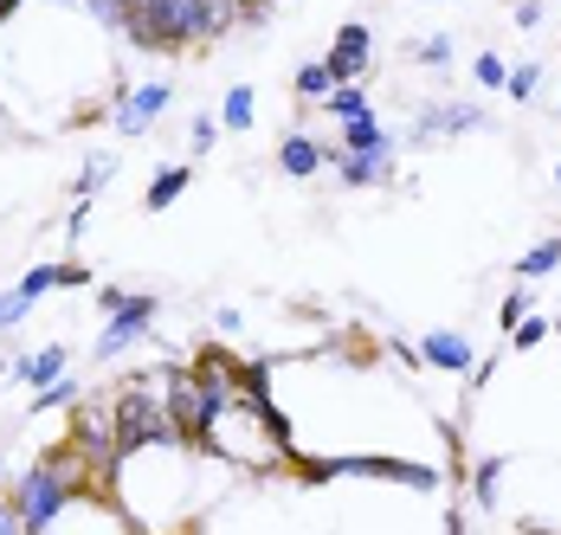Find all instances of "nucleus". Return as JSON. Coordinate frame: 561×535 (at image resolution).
<instances>
[{
    "instance_id": "f257e3e1",
    "label": "nucleus",
    "mask_w": 561,
    "mask_h": 535,
    "mask_svg": "<svg viewBox=\"0 0 561 535\" xmlns=\"http://www.w3.org/2000/svg\"><path fill=\"white\" fill-rule=\"evenodd\" d=\"M123 7V39L136 53H187L214 46L239 26L232 0H116Z\"/></svg>"
},
{
    "instance_id": "f03ea898",
    "label": "nucleus",
    "mask_w": 561,
    "mask_h": 535,
    "mask_svg": "<svg viewBox=\"0 0 561 535\" xmlns=\"http://www.w3.org/2000/svg\"><path fill=\"white\" fill-rule=\"evenodd\" d=\"M84 490H98V478H91V465L78 458V445L65 439V445L46 452L39 465H26V478L13 483V510H20L26 535H53V523L65 516V503L84 497Z\"/></svg>"
},
{
    "instance_id": "7ed1b4c3",
    "label": "nucleus",
    "mask_w": 561,
    "mask_h": 535,
    "mask_svg": "<svg viewBox=\"0 0 561 535\" xmlns=\"http://www.w3.org/2000/svg\"><path fill=\"white\" fill-rule=\"evenodd\" d=\"M111 439H116V458H129L142 445H174L181 439L169 407H162V394H156V368H142L136 380H123L111 394Z\"/></svg>"
},
{
    "instance_id": "20e7f679",
    "label": "nucleus",
    "mask_w": 561,
    "mask_h": 535,
    "mask_svg": "<svg viewBox=\"0 0 561 535\" xmlns=\"http://www.w3.org/2000/svg\"><path fill=\"white\" fill-rule=\"evenodd\" d=\"M304 478L323 483V478H381V483H400V490H439L446 471L420 465V458H388V452H342V458H317L304 465Z\"/></svg>"
},
{
    "instance_id": "39448f33",
    "label": "nucleus",
    "mask_w": 561,
    "mask_h": 535,
    "mask_svg": "<svg viewBox=\"0 0 561 535\" xmlns=\"http://www.w3.org/2000/svg\"><path fill=\"white\" fill-rule=\"evenodd\" d=\"M156 317H162V304L149 291H129L111 317H104V329H98V362H123L129 349H142L156 335Z\"/></svg>"
},
{
    "instance_id": "423d86ee",
    "label": "nucleus",
    "mask_w": 561,
    "mask_h": 535,
    "mask_svg": "<svg viewBox=\"0 0 561 535\" xmlns=\"http://www.w3.org/2000/svg\"><path fill=\"white\" fill-rule=\"evenodd\" d=\"M174 104V84L169 78H149V84H129L123 98H111V123H116V136H149L162 116H169Z\"/></svg>"
},
{
    "instance_id": "0eeeda50",
    "label": "nucleus",
    "mask_w": 561,
    "mask_h": 535,
    "mask_svg": "<svg viewBox=\"0 0 561 535\" xmlns=\"http://www.w3.org/2000/svg\"><path fill=\"white\" fill-rule=\"evenodd\" d=\"M471 129H491V110H478V104H451V98H439V104H426L420 116H413L407 143H439V136H471Z\"/></svg>"
},
{
    "instance_id": "6e6552de",
    "label": "nucleus",
    "mask_w": 561,
    "mask_h": 535,
    "mask_svg": "<svg viewBox=\"0 0 561 535\" xmlns=\"http://www.w3.org/2000/svg\"><path fill=\"white\" fill-rule=\"evenodd\" d=\"M323 65H330V78H336V84H362V78L375 71V26H368V20H348Z\"/></svg>"
},
{
    "instance_id": "1a4fd4ad",
    "label": "nucleus",
    "mask_w": 561,
    "mask_h": 535,
    "mask_svg": "<svg viewBox=\"0 0 561 535\" xmlns=\"http://www.w3.org/2000/svg\"><path fill=\"white\" fill-rule=\"evenodd\" d=\"M420 362H426V368H439V375H471L478 349H471V335H465V329H426V335H420Z\"/></svg>"
},
{
    "instance_id": "9d476101",
    "label": "nucleus",
    "mask_w": 561,
    "mask_h": 535,
    "mask_svg": "<svg viewBox=\"0 0 561 535\" xmlns=\"http://www.w3.org/2000/svg\"><path fill=\"white\" fill-rule=\"evenodd\" d=\"M336 149H342V156H393V149H400V136H393L375 110H362V116H348V123H342Z\"/></svg>"
},
{
    "instance_id": "9b49d317",
    "label": "nucleus",
    "mask_w": 561,
    "mask_h": 535,
    "mask_svg": "<svg viewBox=\"0 0 561 535\" xmlns=\"http://www.w3.org/2000/svg\"><path fill=\"white\" fill-rule=\"evenodd\" d=\"M65 368H71V349L65 342H46V349L7 362V375L20 380V387H53V380H65Z\"/></svg>"
},
{
    "instance_id": "f8f14e48",
    "label": "nucleus",
    "mask_w": 561,
    "mask_h": 535,
    "mask_svg": "<svg viewBox=\"0 0 561 535\" xmlns=\"http://www.w3.org/2000/svg\"><path fill=\"white\" fill-rule=\"evenodd\" d=\"M278 168L290 181H310V174H323L330 168V143H317V136H304V129H290L278 143Z\"/></svg>"
},
{
    "instance_id": "ddd939ff",
    "label": "nucleus",
    "mask_w": 561,
    "mask_h": 535,
    "mask_svg": "<svg viewBox=\"0 0 561 535\" xmlns=\"http://www.w3.org/2000/svg\"><path fill=\"white\" fill-rule=\"evenodd\" d=\"M330 161H336V174L348 187H388L393 181V156H342V149H330Z\"/></svg>"
},
{
    "instance_id": "4468645a",
    "label": "nucleus",
    "mask_w": 561,
    "mask_h": 535,
    "mask_svg": "<svg viewBox=\"0 0 561 535\" xmlns=\"http://www.w3.org/2000/svg\"><path fill=\"white\" fill-rule=\"evenodd\" d=\"M214 116H220V129L245 136V129L259 123V91H252V84H232V91L220 98V110H214Z\"/></svg>"
},
{
    "instance_id": "2eb2a0df",
    "label": "nucleus",
    "mask_w": 561,
    "mask_h": 535,
    "mask_svg": "<svg viewBox=\"0 0 561 535\" xmlns=\"http://www.w3.org/2000/svg\"><path fill=\"white\" fill-rule=\"evenodd\" d=\"M290 91H297V104H323V98L336 91V78H330L323 58H304V65L290 71Z\"/></svg>"
},
{
    "instance_id": "dca6fc26",
    "label": "nucleus",
    "mask_w": 561,
    "mask_h": 535,
    "mask_svg": "<svg viewBox=\"0 0 561 535\" xmlns=\"http://www.w3.org/2000/svg\"><path fill=\"white\" fill-rule=\"evenodd\" d=\"M187 187H194V168H162V174L149 181V194H142V207H149V214H169V207L181 201V194H187Z\"/></svg>"
},
{
    "instance_id": "f3484780",
    "label": "nucleus",
    "mask_w": 561,
    "mask_h": 535,
    "mask_svg": "<svg viewBox=\"0 0 561 535\" xmlns=\"http://www.w3.org/2000/svg\"><path fill=\"white\" fill-rule=\"evenodd\" d=\"M116 174H123V156H91L71 174V194H78V201H98V187H111Z\"/></svg>"
},
{
    "instance_id": "a211bd4d",
    "label": "nucleus",
    "mask_w": 561,
    "mask_h": 535,
    "mask_svg": "<svg viewBox=\"0 0 561 535\" xmlns=\"http://www.w3.org/2000/svg\"><path fill=\"white\" fill-rule=\"evenodd\" d=\"M504 465H510V458H478V465H471V503H478L484 516L497 510V490H504Z\"/></svg>"
},
{
    "instance_id": "6ab92c4d",
    "label": "nucleus",
    "mask_w": 561,
    "mask_h": 535,
    "mask_svg": "<svg viewBox=\"0 0 561 535\" xmlns=\"http://www.w3.org/2000/svg\"><path fill=\"white\" fill-rule=\"evenodd\" d=\"M561 265V239H536L523 259H516V284H536V277H549Z\"/></svg>"
},
{
    "instance_id": "aec40b11",
    "label": "nucleus",
    "mask_w": 561,
    "mask_h": 535,
    "mask_svg": "<svg viewBox=\"0 0 561 535\" xmlns=\"http://www.w3.org/2000/svg\"><path fill=\"white\" fill-rule=\"evenodd\" d=\"M451 53H458V46H451V33H426V39H407V58H413L420 71H446Z\"/></svg>"
},
{
    "instance_id": "412c9836",
    "label": "nucleus",
    "mask_w": 561,
    "mask_h": 535,
    "mask_svg": "<svg viewBox=\"0 0 561 535\" xmlns=\"http://www.w3.org/2000/svg\"><path fill=\"white\" fill-rule=\"evenodd\" d=\"M542 91V58H523V65H510V78H504V98L510 104H529Z\"/></svg>"
},
{
    "instance_id": "4be33fe9",
    "label": "nucleus",
    "mask_w": 561,
    "mask_h": 535,
    "mask_svg": "<svg viewBox=\"0 0 561 535\" xmlns=\"http://www.w3.org/2000/svg\"><path fill=\"white\" fill-rule=\"evenodd\" d=\"M78 394H84V387H78L71 375L53 380V387H33V407H26V413H39V420H46V413H58V407H71Z\"/></svg>"
},
{
    "instance_id": "5701e85b",
    "label": "nucleus",
    "mask_w": 561,
    "mask_h": 535,
    "mask_svg": "<svg viewBox=\"0 0 561 535\" xmlns=\"http://www.w3.org/2000/svg\"><path fill=\"white\" fill-rule=\"evenodd\" d=\"M323 110H330L336 123H348V116H362V110H375V104H368V91H362V84H336V91L323 98Z\"/></svg>"
},
{
    "instance_id": "b1692460",
    "label": "nucleus",
    "mask_w": 561,
    "mask_h": 535,
    "mask_svg": "<svg viewBox=\"0 0 561 535\" xmlns=\"http://www.w3.org/2000/svg\"><path fill=\"white\" fill-rule=\"evenodd\" d=\"M504 78H510L504 53H478L471 58V84H478V91H504Z\"/></svg>"
},
{
    "instance_id": "393cba45",
    "label": "nucleus",
    "mask_w": 561,
    "mask_h": 535,
    "mask_svg": "<svg viewBox=\"0 0 561 535\" xmlns=\"http://www.w3.org/2000/svg\"><path fill=\"white\" fill-rule=\"evenodd\" d=\"M13 291H20V297H26V304H39V297H46V291H65V284H58V265H53V259H46V265H33V271H26V277H20V284H13Z\"/></svg>"
},
{
    "instance_id": "a878e982",
    "label": "nucleus",
    "mask_w": 561,
    "mask_h": 535,
    "mask_svg": "<svg viewBox=\"0 0 561 535\" xmlns=\"http://www.w3.org/2000/svg\"><path fill=\"white\" fill-rule=\"evenodd\" d=\"M549 335H556V322H549V317H536V310H529V317H523L516 329H510V342H516V349H542Z\"/></svg>"
},
{
    "instance_id": "bb28decb",
    "label": "nucleus",
    "mask_w": 561,
    "mask_h": 535,
    "mask_svg": "<svg viewBox=\"0 0 561 535\" xmlns=\"http://www.w3.org/2000/svg\"><path fill=\"white\" fill-rule=\"evenodd\" d=\"M529 310H536V297H529V284H516L504 304H497V322H504V335H510V329H516L523 317H529Z\"/></svg>"
},
{
    "instance_id": "cd10ccee",
    "label": "nucleus",
    "mask_w": 561,
    "mask_h": 535,
    "mask_svg": "<svg viewBox=\"0 0 561 535\" xmlns=\"http://www.w3.org/2000/svg\"><path fill=\"white\" fill-rule=\"evenodd\" d=\"M226 129H220V116H214V110H201V116H194V123H187V143H194V149H201V156H207V149H214V143H220Z\"/></svg>"
},
{
    "instance_id": "c85d7f7f",
    "label": "nucleus",
    "mask_w": 561,
    "mask_h": 535,
    "mask_svg": "<svg viewBox=\"0 0 561 535\" xmlns=\"http://www.w3.org/2000/svg\"><path fill=\"white\" fill-rule=\"evenodd\" d=\"M26 317H33V304H26L20 291H0V335H7V329H20Z\"/></svg>"
},
{
    "instance_id": "c756f323",
    "label": "nucleus",
    "mask_w": 561,
    "mask_h": 535,
    "mask_svg": "<svg viewBox=\"0 0 561 535\" xmlns=\"http://www.w3.org/2000/svg\"><path fill=\"white\" fill-rule=\"evenodd\" d=\"M239 26H272V0H232Z\"/></svg>"
},
{
    "instance_id": "7c9ffc66",
    "label": "nucleus",
    "mask_w": 561,
    "mask_h": 535,
    "mask_svg": "<svg viewBox=\"0 0 561 535\" xmlns=\"http://www.w3.org/2000/svg\"><path fill=\"white\" fill-rule=\"evenodd\" d=\"M91 214H98V201H78V207H71V219H65V239H84Z\"/></svg>"
},
{
    "instance_id": "2f4dec72",
    "label": "nucleus",
    "mask_w": 561,
    "mask_h": 535,
    "mask_svg": "<svg viewBox=\"0 0 561 535\" xmlns=\"http://www.w3.org/2000/svg\"><path fill=\"white\" fill-rule=\"evenodd\" d=\"M0 535H26V523H20V510H13V490L0 497Z\"/></svg>"
},
{
    "instance_id": "473e14b6",
    "label": "nucleus",
    "mask_w": 561,
    "mask_h": 535,
    "mask_svg": "<svg viewBox=\"0 0 561 535\" xmlns=\"http://www.w3.org/2000/svg\"><path fill=\"white\" fill-rule=\"evenodd\" d=\"M516 26H523V33L542 26V0H516Z\"/></svg>"
},
{
    "instance_id": "72a5a7b5",
    "label": "nucleus",
    "mask_w": 561,
    "mask_h": 535,
    "mask_svg": "<svg viewBox=\"0 0 561 535\" xmlns=\"http://www.w3.org/2000/svg\"><path fill=\"white\" fill-rule=\"evenodd\" d=\"M58 284H65V291H84V284H91V271H84V265H58Z\"/></svg>"
},
{
    "instance_id": "f704fd0d",
    "label": "nucleus",
    "mask_w": 561,
    "mask_h": 535,
    "mask_svg": "<svg viewBox=\"0 0 561 535\" xmlns=\"http://www.w3.org/2000/svg\"><path fill=\"white\" fill-rule=\"evenodd\" d=\"M123 297H129L123 284H98V310H104V317H111V310H116V304H123Z\"/></svg>"
},
{
    "instance_id": "c9c22d12",
    "label": "nucleus",
    "mask_w": 561,
    "mask_h": 535,
    "mask_svg": "<svg viewBox=\"0 0 561 535\" xmlns=\"http://www.w3.org/2000/svg\"><path fill=\"white\" fill-rule=\"evenodd\" d=\"M214 329H220V335H239V329H245V317H239V310H214Z\"/></svg>"
},
{
    "instance_id": "e433bc0d",
    "label": "nucleus",
    "mask_w": 561,
    "mask_h": 535,
    "mask_svg": "<svg viewBox=\"0 0 561 535\" xmlns=\"http://www.w3.org/2000/svg\"><path fill=\"white\" fill-rule=\"evenodd\" d=\"M516 535H561V530H536V523H523V530H516Z\"/></svg>"
},
{
    "instance_id": "4c0bfd02",
    "label": "nucleus",
    "mask_w": 561,
    "mask_h": 535,
    "mask_svg": "<svg viewBox=\"0 0 561 535\" xmlns=\"http://www.w3.org/2000/svg\"><path fill=\"white\" fill-rule=\"evenodd\" d=\"M7 362H13V355H0V375H7Z\"/></svg>"
},
{
    "instance_id": "58836bf2",
    "label": "nucleus",
    "mask_w": 561,
    "mask_h": 535,
    "mask_svg": "<svg viewBox=\"0 0 561 535\" xmlns=\"http://www.w3.org/2000/svg\"><path fill=\"white\" fill-rule=\"evenodd\" d=\"M556 187H561V161H556Z\"/></svg>"
},
{
    "instance_id": "ea45409f",
    "label": "nucleus",
    "mask_w": 561,
    "mask_h": 535,
    "mask_svg": "<svg viewBox=\"0 0 561 535\" xmlns=\"http://www.w3.org/2000/svg\"><path fill=\"white\" fill-rule=\"evenodd\" d=\"M426 7H439V0H426Z\"/></svg>"
},
{
    "instance_id": "a19ab883",
    "label": "nucleus",
    "mask_w": 561,
    "mask_h": 535,
    "mask_svg": "<svg viewBox=\"0 0 561 535\" xmlns=\"http://www.w3.org/2000/svg\"><path fill=\"white\" fill-rule=\"evenodd\" d=\"M556 335H561V322H556Z\"/></svg>"
}]
</instances>
